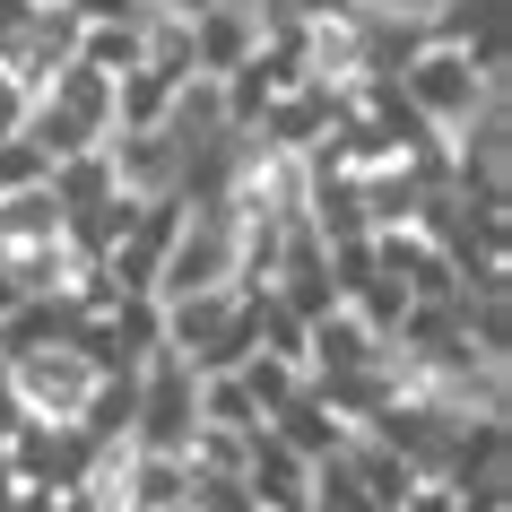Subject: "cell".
Wrapping results in <instances>:
<instances>
[{
    "label": "cell",
    "mask_w": 512,
    "mask_h": 512,
    "mask_svg": "<svg viewBox=\"0 0 512 512\" xmlns=\"http://www.w3.org/2000/svg\"><path fill=\"white\" fill-rule=\"evenodd\" d=\"M391 96H400V105L417 113L434 139H460L486 105H495V96H504V79H495V70H478L460 44H434V35H426V44L391 70Z\"/></svg>",
    "instance_id": "obj_1"
},
{
    "label": "cell",
    "mask_w": 512,
    "mask_h": 512,
    "mask_svg": "<svg viewBox=\"0 0 512 512\" xmlns=\"http://www.w3.org/2000/svg\"><path fill=\"white\" fill-rule=\"evenodd\" d=\"M0 374H9V391H18V408H27V426H79L87 391H96V365H87V356L70 348V339L9 356Z\"/></svg>",
    "instance_id": "obj_2"
},
{
    "label": "cell",
    "mask_w": 512,
    "mask_h": 512,
    "mask_svg": "<svg viewBox=\"0 0 512 512\" xmlns=\"http://www.w3.org/2000/svg\"><path fill=\"white\" fill-rule=\"evenodd\" d=\"M243 504L252 512H313V460L287 452V443L261 426L252 452H243Z\"/></svg>",
    "instance_id": "obj_3"
},
{
    "label": "cell",
    "mask_w": 512,
    "mask_h": 512,
    "mask_svg": "<svg viewBox=\"0 0 512 512\" xmlns=\"http://www.w3.org/2000/svg\"><path fill=\"white\" fill-rule=\"evenodd\" d=\"M235 382L252 391V408H261V426H270L278 408H287V400L304 391V365H296V356H270V348H252V356L235 365Z\"/></svg>",
    "instance_id": "obj_4"
},
{
    "label": "cell",
    "mask_w": 512,
    "mask_h": 512,
    "mask_svg": "<svg viewBox=\"0 0 512 512\" xmlns=\"http://www.w3.org/2000/svg\"><path fill=\"white\" fill-rule=\"evenodd\" d=\"M200 426H226V434H261V408H252V391L235 382V365H226V374H200Z\"/></svg>",
    "instance_id": "obj_5"
},
{
    "label": "cell",
    "mask_w": 512,
    "mask_h": 512,
    "mask_svg": "<svg viewBox=\"0 0 512 512\" xmlns=\"http://www.w3.org/2000/svg\"><path fill=\"white\" fill-rule=\"evenodd\" d=\"M79 27H139L148 18V0H61Z\"/></svg>",
    "instance_id": "obj_6"
},
{
    "label": "cell",
    "mask_w": 512,
    "mask_h": 512,
    "mask_svg": "<svg viewBox=\"0 0 512 512\" xmlns=\"http://www.w3.org/2000/svg\"><path fill=\"white\" fill-rule=\"evenodd\" d=\"M18 426H27V408H18V391H9V374H0V452L18 443Z\"/></svg>",
    "instance_id": "obj_7"
}]
</instances>
